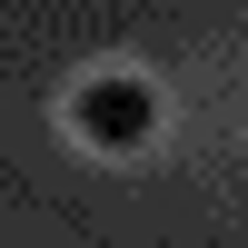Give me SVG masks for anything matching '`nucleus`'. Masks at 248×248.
Wrapping results in <instances>:
<instances>
[{"instance_id":"nucleus-1","label":"nucleus","mask_w":248,"mask_h":248,"mask_svg":"<svg viewBox=\"0 0 248 248\" xmlns=\"http://www.w3.org/2000/svg\"><path fill=\"white\" fill-rule=\"evenodd\" d=\"M149 119H159L149 79H90V90H79V139H90V149H139Z\"/></svg>"}]
</instances>
